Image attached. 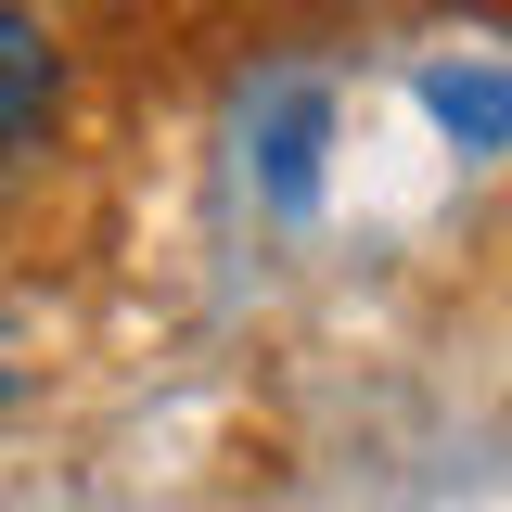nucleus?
<instances>
[{
	"label": "nucleus",
	"instance_id": "nucleus-1",
	"mask_svg": "<svg viewBox=\"0 0 512 512\" xmlns=\"http://www.w3.org/2000/svg\"><path fill=\"white\" fill-rule=\"evenodd\" d=\"M52 103H64V52H52V26H39V0H0V180L52 128Z\"/></svg>",
	"mask_w": 512,
	"mask_h": 512
},
{
	"label": "nucleus",
	"instance_id": "nucleus-2",
	"mask_svg": "<svg viewBox=\"0 0 512 512\" xmlns=\"http://www.w3.org/2000/svg\"><path fill=\"white\" fill-rule=\"evenodd\" d=\"M320 141H333V103H320L308 77H269V90H256V180H269L282 218L320 192Z\"/></svg>",
	"mask_w": 512,
	"mask_h": 512
},
{
	"label": "nucleus",
	"instance_id": "nucleus-3",
	"mask_svg": "<svg viewBox=\"0 0 512 512\" xmlns=\"http://www.w3.org/2000/svg\"><path fill=\"white\" fill-rule=\"evenodd\" d=\"M423 103H436V128L461 141V154H500L512 141V64H423Z\"/></svg>",
	"mask_w": 512,
	"mask_h": 512
}]
</instances>
